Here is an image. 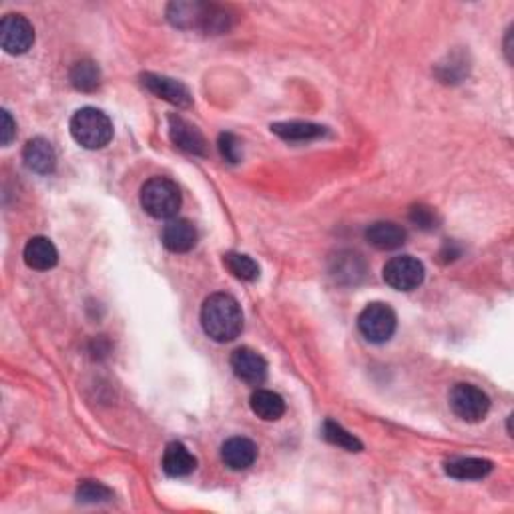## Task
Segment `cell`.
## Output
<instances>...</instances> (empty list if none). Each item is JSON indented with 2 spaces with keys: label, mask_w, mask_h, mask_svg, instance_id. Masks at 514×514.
Segmentation results:
<instances>
[{
  "label": "cell",
  "mask_w": 514,
  "mask_h": 514,
  "mask_svg": "<svg viewBox=\"0 0 514 514\" xmlns=\"http://www.w3.org/2000/svg\"><path fill=\"white\" fill-rule=\"evenodd\" d=\"M203 332L213 342H233L243 329V313L237 299L229 294H213L202 308Z\"/></svg>",
  "instance_id": "6da1fadb"
},
{
  "label": "cell",
  "mask_w": 514,
  "mask_h": 514,
  "mask_svg": "<svg viewBox=\"0 0 514 514\" xmlns=\"http://www.w3.org/2000/svg\"><path fill=\"white\" fill-rule=\"evenodd\" d=\"M169 20L179 28H203L205 33H225L229 17L225 9L205 3H173L169 4Z\"/></svg>",
  "instance_id": "7a4b0ae2"
},
{
  "label": "cell",
  "mask_w": 514,
  "mask_h": 514,
  "mask_svg": "<svg viewBox=\"0 0 514 514\" xmlns=\"http://www.w3.org/2000/svg\"><path fill=\"white\" fill-rule=\"evenodd\" d=\"M71 135L84 149H103L113 139V123L103 111L95 107H84L73 115Z\"/></svg>",
  "instance_id": "3957f363"
},
{
  "label": "cell",
  "mask_w": 514,
  "mask_h": 514,
  "mask_svg": "<svg viewBox=\"0 0 514 514\" xmlns=\"http://www.w3.org/2000/svg\"><path fill=\"white\" fill-rule=\"evenodd\" d=\"M141 207L155 219H173L181 207L178 183L167 178H151L141 187Z\"/></svg>",
  "instance_id": "277c9868"
},
{
  "label": "cell",
  "mask_w": 514,
  "mask_h": 514,
  "mask_svg": "<svg viewBox=\"0 0 514 514\" xmlns=\"http://www.w3.org/2000/svg\"><path fill=\"white\" fill-rule=\"evenodd\" d=\"M398 326L396 313L388 304H368L358 318V328L368 342L384 344L394 336Z\"/></svg>",
  "instance_id": "5b68a950"
},
{
  "label": "cell",
  "mask_w": 514,
  "mask_h": 514,
  "mask_svg": "<svg viewBox=\"0 0 514 514\" xmlns=\"http://www.w3.org/2000/svg\"><path fill=\"white\" fill-rule=\"evenodd\" d=\"M448 400L452 412H455L460 420L471 422V424L485 420L490 410L488 394L478 386H472V384H456V386L450 390Z\"/></svg>",
  "instance_id": "8992f818"
},
{
  "label": "cell",
  "mask_w": 514,
  "mask_h": 514,
  "mask_svg": "<svg viewBox=\"0 0 514 514\" xmlns=\"http://www.w3.org/2000/svg\"><path fill=\"white\" fill-rule=\"evenodd\" d=\"M382 275L390 288L398 291H412L422 286L426 270L420 259L412 256H398L384 265Z\"/></svg>",
  "instance_id": "52a82bcc"
},
{
  "label": "cell",
  "mask_w": 514,
  "mask_h": 514,
  "mask_svg": "<svg viewBox=\"0 0 514 514\" xmlns=\"http://www.w3.org/2000/svg\"><path fill=\"white\" fill-rule=\"evenodd\" d=\"M35 43V28L22 14H6L0 22V44L9 55H25Z\"/></svg>",
  "instance_id": "ba28073f"
},
{
  "label": "cell",
  "mask_w": 514,
  "mask_h": 514,
  "mask_svg": "<svg viewBox=\"0 0 514 514\" xmlns=\"http://www.w3.org/2000/svg\"><path fill=\"white\" fill-rule=\"evenodd\" d=\"M141 81L145 84V89L151 91L153 95L163 99V101L175 107H181V109H187V107H191V103H194V97H191L189 89L179 81L155 73H145L141 76Z\"/></svg>",
  "instance_id": "9c48e42d"
},
{
  "label": "cell",
  "mask_w": 514,
  "mask_h": 514,
  "mask_svg": "<svg viewBox=\"0 0 514 514\" xmlns=\"http://www.w3.org/2000/svg\"><path fill=\"white\" fill-rule=\"evenodd\" d=\"M169 137H171L175 147L181 151L199 157L207 155V141L203 133L179 115H169Z\"/></svg>",
  "instance_id": "30bf717a"
},
{
  "label": "cell",
  "mask_w": 514,
  "mask_h": 514,
  "mask_svg": "<svg viewBox=\"0 0 514 514\" xmlns=\"http://www.w3.org/2000/svg\"><path fill=\"white\" fill-rule=\"evenodd\" d=\"M232 370L245 384L259 386L267 378V362L259 352L251 348H237L232 354Z\"/></svg>",
  "instance_id": "8fae6325"
},
{
  "label": "cell",
  "mask_w": 514,
  "mask_h": 514,
  "mask_svg": "<svg viewBox=\"0 0 514 514\" xmlns=\"http://www.w3.org/2000/svg\"><path fill=\"white\" fill-rule=\"evenodd\" d=\"M161 243L171 253H187L195 248L197 229L189 219L173 217L161 232Z\"/></svg>",
  "instance_id": "7c38bea8"
},
{
  "label": "cell",
  "mask_w": 514,
  "mask_h": 514,
  "mask_svg": "<svg viewBox=\"0 0 514 514\" xmlns=\"http://www.w3.org/2000/svg\"><path fill=\"white\" fill-rule=\"evenodd\" d=\"M22 159H25V165L30 171L38 175H49L55 171L57 167V153L52 149V145L47 139H43V137H35V139H30L25 145Z\"/></svg>",
  "instance_id": "4fadbf2b"
},
{
  "label": "cell",
  "mask_w": 514,
  "mask_h": 514,
  "mask_svg": "<svg viewBox=\"0 0 514 514\" xmlns=\"http://www.w3.org/2000/svg\"><path fill=\"white\" fill-rule=\"evenodd\" d=\"M221 460H224L225 466L232 468V471H248L257 460L256 442L243 439V436L229 439L224 447H221Z\"/></svg>",
  "instance_id": "5bb4252c"
},
{
  "label": "cell",
  "mask_w": 514,
  "mask_h": 514,
  "mask_svg": "<svg viewBox=\"0 0 514 514\" xmlns=\"http://www.w3.org/2000/svg\"><path fill=\"white\" fill-rule=\"evenodd\" d=\"M406 229L402 225L394 224V221H376L366 229V240L372 248L380 251H392L402 248L406 243Z\"/></svg>",
  "instance_id": "9a60e30c"
},
{
  "label": "cell",
  "mask_w": 514,
  "mask_h": 514,
  "mask_svg": "<svg viewBox=\"0 0 514 514\" xmlns=\"http://www.w3.org/2000/svg\"><path fill=\"white\" fill-rule=\"evenodd\" d=\"M59 262V251L55 243L47 237H33L25 245V264L30 270L36 272H49Z\"/></svg>",
  "instance_id": "2e32d148"
},
{
  "label": "cell",
  "mask_w": 514,
  "mask_h": 514,
  "mask_svg": "<svg viewBox=\"0 0 514 514\" xmlns=\"http://www.w3.org/2000/svg\"><path fill=\"white\" fill-rule=\"evenodd\" d=\"M197 460L191 455L189 448L181 442H171L167 444V448L163 452V471L165 474L173 478L189 477L191 472L195 471Z\"/></svg>",
  "instance_id": "e0dca14e"
},
{
  "label": "cell",
  "mask_w": 514,
  "mask_h": 514,
  "mask_svg": "<svg viewBox=\"0 0 514 514\" xmlns=\"http://www.w3.org/2000/svg\"><path fill=\"white\" fill-rule=\"evenodd\" d=\"M494 464L490 463L486 458H455L447 463V471L448 477L456 478V480H480L488 477L490 472H493Z\"/></svg>",
  "instance_id": "ac0fdd59"
},
{
  "label": "cell",
  "mask_w": 514,
  "mask_h": 514,
  "mask_svg": "<svg viewBox=\"0 0 514 514\" xmlns=\"http://www.w3.org/2000/svg\"><path fill=\"white\" fill-rule=\"evenodd\" d=\"M251 410L257 418L265 422H275L286 414V402L278 392L272 390H256L251 394Z\"/></svg>",
  "instance_id": "d6986e66"
},
{
  "label": "cell",
  "mask_w": 514,
  "mask_h": 514,
  "mask_svg": "<svg viewBox=\"0 0 514 514\" xmlns=\"http://www.w3.org/2000/svg\"><path fill=\"white\" fill-rule=\"evenodd\" d=\"M272 133L281 137L283 141H312L326 135V127L305 121H288L272 125Z\"/></svg>",
  "instance_id": "ffe728a7"
},
{
  "label": "cell",
  "mask_w": 514,
  "mask_h": 514,
  "mask_svg": "<svg viewBox=\"0 0 514 514\" xmlns=\"http://www.w3.org/2000/svg\"><path fill=\"white\" fill-rule=\"evenodd\" d=\"M364 259L358 256V253H340L334 262V278L337 281H346V283H358L364 278Z\"/></svg>",
  "instance_id": "44dd1931"
},
{
  "label": "cell",
  "mask_w": 514,
  "mask_h": 514,
  "mask_svg": "<svg viewBox=\"0 0 514 514\" xmlns=\"http://www.w3.org/2000/svg\"><path fill=\"white\" fill-rule=\"evenodd\" d=\"M71 83L76 91L91 93L101 84V71L93 60H79L71 68Z\"/></svg>",
  "instance_id": "7402d4cb"
},
{
  "label": "cell",
  "mask_w": 514,
  "mask_h": 514,
  "mask_svg": "<svg viewBox=\"0 0 514 514\" xmlns=\"http://www.w3.org/2000/svg\"><path fill=\"white\" fill-rule=\"evenodd\" d=\"M224 265L233 278L241 281H256L259 278V265L249 256H243V253H225Z\"/></svg>",
  "instance_id": "603a6c76"
},
{
  "label": "cell",
  "mask_w": 514,
  "mask_h": 514,
  "mask_svg": "<svg viewBox=\"0 0 514 514\" xmlns=\"http://www.w3.org/2000/svg\"><path fill=\"white\" fill-rule=\"evenodd\" d=\"M321 436L334 447H340L348 452H360L362 450V442H360L354 434H350L346 428H342L334 420H326L324 428H321Z\"/></svg>",
  "instance_id": "cb8c5ba5"
},
{
  "label": "cell",
  "mask_w": 514,
  "mask_h": 514,
  "mask_svg": "<svg viewBox=\"0 0 514 514\" xmlns=\"http://www.w3.org/2000/svg\"><path fill=\"white\" fill-rule=\"evenodd\" d=\"M76 496H79L81 502H103L113 498V493L105 485H101V482L84 480L79 490H76Z\"/></svg>",
  "instance_id": "d4e9b609"
},
{
  "label": "cell",
  "mask_w": 514,
  "mask_h": 514,
  "mask_svg": "<svg viewBox=\"0 0 514 514\" xmlns=\"http://www.w3.org/2000/svg\"><path fill=\"white\" fill-rule=\"evenodd\" d=\"M219 151L229 163H240L241 161V143L232 133H221L219 135Z\"/></svg>",
  "instance_id": "484cf974"
},
{
  "label": "cell",
  "mask_w": 514,
  "mask_h": 514,
  "mask_svg": "<svg viewBox=\"0 0 514 514\" xmlns=\"http://www.w3.org/2000/svg\"><path fill=\"white\" fill-rule=\"evenodd\" d=\"M410 219H412V224H416L422 229L436 227V213L431 210V207H424V205L412 207Z\"/></svg>",
  "instance_id": "4316f807"
},
{
  "label": "cell",
  "mask_w": 514,
  "mask_h": 514,
  "mask_svg": "<svg viewBox=\"0 0 514 514\" xmlns=\"http://www.w3.org/2000/svg\"><path fill=\"white\" fill-rule=\"evenodd\" d=\"M14 135H17V125H14L12 117L9 115V111H3V145H11V141L14 139Z\"/></svg>",
  "instance_id": "83f0119b"
}]
</instances>
